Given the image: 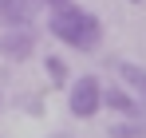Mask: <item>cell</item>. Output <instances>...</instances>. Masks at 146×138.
<instances>
[{
    "label": "cell",
    "instance_id": "cell-9",
    "mask_svg": "<svg viewBox=\"0 0 146 138\" xmlns=\"http://www.w3.org/2000/svg\"><path fill=\"white\" fill-rule=\"evenodd\" d=\"M36 4H44V8H59V4H67V0H36Z\"/></svg>",
    "mask_w": 146,
    "mask_h": 138
},
{
    "label": "cell",
    "instance_id": "cell-2",
    "mask_svg": "<svg viewBox=\"0 0 146 138\" xmlns=\"http://www.w3.org/2000/svg\"><path fill=\"white\" fill-rule=\"evenodd\" d=\"M67 111H71V118H95L103 111V79L99 75H79L67 83Z\"/></svg>",
    "mask_w": 146,
    "mask_h": 138
},
{
    "label": "cell",
    "instance_id": "cell-10",
    "mask_svg": "<svg viewBox=\"0 0 146 138\" xmlns=\"http://www.w3.org/2000/svg\"><path fill=\"white\" fill-rule=\"evenodd\" d=\"M130 4H142V0H130Z\"/></svg>",
    "mask_w": 146,
    "mask_h": 138
},
{
    "label": "cell",
    "instance_id": "cell-7",
    "mask_svg": "<svg viewBox=\"0 0 146 138\" xmlns=\"http://www.w3.org/2000/svg\"><path fill=\"white\" fill-rule=\"evenodd\" d=\"M44 71H48V79H51L55 91H63L71 83V71H67V59L63 55H44Z\"/></svg>",
    "mask_w": 146,
    "mask_h": 138
},
{
    "label": "cell",
    "instance_id": "cell-1",
    "mask_svg": "<svg viewBox=\"0 0 146 138\" xmlns=\"http://www.w3.org/2000/svg\"><path fill=\"white\" fill-rule=\"evenodd\" d=\"M48 32H51V40H59L71 51H99V44H103V20L91 8H79L75 0L51 8Z\"/></svg>",
    "mask_w": 146,
    "mask_h": 138
},
{
    "label": "cell",
    "instance_id": "cell-4",
    "mask_svg": "<svg viewBox=\"0 0 146 138\" xmlns=\"http://www.w3.org/2000/svg\"><path fill=\"white\" fill-rule=\"evenodd\" d=\"M103 107H107V111H115L119 118H142V115H146L142 103L126 91V87H119V83H111V87L103 83Z\"/></svg>",
    "mask_w": 146,
    "mask_h": 138
},
{
    "label": "cell",
    "instance_id": "cell-6",
    "mask_svg": "<svg viewBox=\"0 0 146 138\" xmlns=\"http://www.w3.org/2000/svg\"><path fill=\"white\" fill-rule=\"evenodd\" d=\"M115 71H119L122 87H126V91L134 95V99L142 103V111H146V67L130 63V59H119V63H115Z\"/></svg>",
    "mask_w": 146,
    "mask_h": 138
},
{
    "label": "cell",
    "instance_id": "cell-3",
    "mask_svg": "<svg viewBox=\"0 0 146 138\" xmlns=\"http://www.w3.org/2000/svg\"><path fill=\"white\" fill-rule=\"evenodd\" d=\"M36 44H40L36 24H16V28H4V32H0V55H4V59H12V63L32 59Z\"/></svg>",
    "mask_w": 146,
    "mask_h": 138
},
{
    "label": "cell",
    "instance_id": "cell-5",
    "mask_svg": "<svg viewBox=\"0 0 146 138\" xmlns=\"http://www.w3.org/2000/svg\"><path fill=\"white\" fill-rule=\"evenodd\" d=\"M36 12H40L36 0H0V24H4V28L36 24Z\"/></svg>",
    "mask_w": 146,
    "mask_h": 138
},
{
    "label": "cell",
    "instance_id": "cell-8",
    "mask_svg": "<svg viewBox=\"0 0 146 138\" xmlns=\"http://www.w3.org/2000/svg\"><path fill=\"white\" fill-rule=\"evenodd\" d=\"M111 138H146V126H138V118H134V122L122 118V122L111 126Z\"/></svg>",
    "mask_w": 146,
    "mask_h": 138
}]
</instances>
